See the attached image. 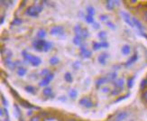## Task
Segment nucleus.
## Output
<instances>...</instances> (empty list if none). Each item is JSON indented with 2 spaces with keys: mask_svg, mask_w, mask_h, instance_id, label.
Returning a JSON list of instances; mask_svg holds the SVG:
<instances>
[{
  "mask_svg": "<svg viewBox=\"0 0 147 121\" xmlns=\"http://www.w3.org/2000/svg\"><path fill=\"white\" fill-rule=\"evenodd\" d=\"M23 53V57L25 61H27L28 62H30L33 66H38L41 64L42 60L39 58L38 56H34V55H32L28 53H26L25 51L22 53Z\"/></svg>",
  "mask_w": 147,
  "mask_h": 121,
  "instance_id": "f257e3e1",
  "label": "nucleus"
},
{
  "mask_svg": "<svg viewBox=\"0 0 147 121\" xmlns=\"http://www.w3.org/2000/svg\"><path fill=\"white\" fill-rule=\"evenodd\" d=\"M42 11V5H31L25 11V15L32 16V17H37L39 16V13Z\"/></svg>",
  "mask_w": 147,
  "mask_h": 121,
  "instance_id": "f03ea898",
  "label": "nucleus"
},
{
  "mask_svg": "<svg viewBox=\"0 0 147 121\" xmlns=\"http://www.w3.org/2000/svg\"><path fill=\"white\" fill-rule=\"evenodd\" d=\"M73 30H74V33L76 34V35L80 36L82 39L87 38L88 36V31L86 28H83L80 24H77Z\"/></svg>",
  "mask_w": 147,
  "mask_h": 121,
  "instance_id": "7ed1b4c3",
  "label": "nucleus"
},
{
  "mask_svg": "<svg viewBox=\"0 0 147 121\" xmlns=\"http://www.w3.org/2000/svg\"><path fill=\"white\" fill-rule=\"evenodd\" d=\"M46 41L43 39H39V40H34L33 42V46L36 51L39 52H43V47L45 45Z\"/></svg>",
  "mask_w": 147,
  "mask_h": 121,
  "instance_id": "20e7f679",
  "label": "nucleus"
},
{
  "mask_svg": "<svg viewBox=\"0 0 147 121\" xmlns=\"http://www.w3.org/2000/svg\"><path fill=\"white\" fill-rule=\"evenodd\" d=\"M64 33V27L61 25H55V26L52 27V29L50 30V34L52 35H56L59 36Z\"/></svg>",
  "mask_w": 147,
  "mask_h": 121,
  "instance_id": "39448f33",
  "label": "nucleus"
},
{
  "mask_svg": "<svg viewBox=\"0 0 147 121\" xmlns=\"http://www.w3.org/2000/svg\"><path fill=\"white\" fill-rule=\"evenodd\" d=\"M80 104L83 107H88V109H90V107H92L94 105H93V102L92 100L90 99V98L88 97H84L82 98L80 100Z\"/></svg>",
  "mask_w": 147,
  "mask_h": 121,
  "instance_id": "423d86ee",
  "label": "nucleus"
},
{
  "mask_svg": "<svg viewBox=\"0 0 147 121\" xmlns=\"http://www.w3.org/2000/svg\"><path fill=\"white\" fill-rule=\"evenodd\" d=\"M54 78V75H53V73H50L49 75H47L46 77H44L42 80H41V82H40V86L41 87H45V86H47L50 82H51V80H52Z\"/></svg>",
  "mask_w": 147,
  "mask_h": 121,
  "instance_id": "0eeeda50",
  "label": "nucleus"
},
{
  "mask_svg": "<svg viewBox=\"0 0 147 121\" xmlns=\"http://www.w3.org/2000/svg\"><path fill=\"white\" fill-rule=\"evenodd\" d=\"M120 15L122 16L123 19H124V21L126 23V24H128L131 27H134L135 25H134V23H133V20H132V18H130V16L127 14V13L124 12V11H121L120 12Z\"/></svg>",
  "mask_w": 147,
  "mask_h": 121,
  "instance_id": "6e6552de",
  "label": "nucleus"
},
{
  "mask_svg": "<svg viewBox=\"0 0 147 121\" xmlns=\"http://www.w3.org/2000/svg\"><path fill=\"white\" fill-rule=\"evenodd\" d=\"M127 117H128V113L126 111H120L115 117L114 121H124L125 119H126Z\"/></svg>",
  "mask_w": 147,
  "mask_h": 121,
  "instance_id": "1a4fd4ad",
  "label": "nucleus"
},
{
  "mask_svg": "<svg viewBox=\"0 0 147 121\" xmlns=\"http://www.w3.org/2000/svg\"><path fill=\"white\" fill-rule=\"evenodd\" d=\"M80 54H81V56L83 57V58L87 59V58H89V57L91 56V52L89 50H88L86 47H84L82 45L80 47Z\"/></svg>",
  "mask_w": 147,
  "mask_h": 121,
  "instance_id": "9d476101",
  "label": "nucleus"
},
{
  "mask_svg": "<svg viewBox=\"0 0 147 121\" xmlns=\"http://www.w3.org/2000/svg\"><path fill=\"white\" fill-rule=\"evenodd\" d=\"M114 86L116 87V89H118V90H122L124 88V84H125V81H124V79L121 78V79H117L114 81Z\"/></svg>",
  "mask_w": 147,
  "mask_h": 121,
  "instance_id": "9b49d317",
  "label": "nucleus"
},
{
  "mask_svg": "<svg viewBox=\"0 0 147 121\" xmlns=\"http://www.w3.org/2000/svg\"><path fill=\"white\" fill-rule=\"evenodd\" d=\"M132 20H133V23H134V25H136V27L142 33V34H143V32H144V27H143V25H142V24H141V22H140L137 18H136V17H133L132 18Z\"/></svg>",
  "mask_w": 147,
  "mask_h": 121,
  "instance_id": "f8f14e48",
  "label": "nucleus"
},
{
  "mask_svg": "<svg viewBox=\"0 0 147 121\" xmlns=\"http://www.w3.org/2000/svg\"><path fill=\"white\" fill-rule=\"evenodd\" d=\"M107 58H108V53H103L99 54V56L98 57V62L100 63V64L104 65L106 63V62H107Z\"/></svg>",
  "mask_w": 147,
  "mask_h": 121,
  "instance_id": "ddd939ff",
  "label": "nucleus"
},
{
  "mask_svg": "<svg viewBox=\"0 0 147 121\" xmlns=\"http://www.w3.org/2000/svg\"><path fill=\"white\" fill-rule=\"evenodd\" d=\"M5 64L10 70H15V68L16 67V62H12L10 59H5Z\"/></svg>",
  "mask_w": 147,
  "mask_h": 121,
  "instance_id": "4468645a",
  "label": "nucleus"
},
{
  "mask_svg": "<svg viewBox=\"0 0 147 121\" xmlns=\"http://www.w3.org/2000/svg\"><path fill=\"white\" fill-rule=\"evenodd\" d=\"M137 59H138V55H137V53H135L134 54L131 58L127 61L126 62H125V67H128V66H131L133 63H135L136 61H137Z\"/></svg>",
  "mask_w": 147,
  "mask_h": 121,
  "instance_id": "2eb2a0df",
  "label": "nucleus"
},
{
  "mask_svg": "<svg viewBox=\"0 0 147 121\" xmlns=\"http://www.w3.org/2000/svg\"><path fill=\"white\" fill-rule=\"evenodd\" d=\"M108 80H110L108 77H101V78H99V79L97 80V84H96V85H97V88L101 87L103 84L107 83V82Z\"/></svg>",
  "mask_w": 147,
  "mask_h": 121,
  "instance_id": "dca6fc26",
  "label": "nucleus"
},
{
  "mask_svg": "<svg viewBox=\"0 0 147 121\" xmlns=\"http://www.w3.org/2000/svg\"><path fill=\"white\" fill-rule=\"evenodd\" d=\"M82 43H83V40L80 36H78V35H75V37L73 38V43L75 45H78V46H82Z\"/></svg>",
  "mask_w": 147,
  "mask_h": 121,
  "instance_id": "f3484780",
  "label": "nucleus"
},
{
  "mask_svg": "<svg viewBox=\"0 0 147 121\" xmlns=\"http://www.w3.org/2000/svg\"><path fill=\"white\" fill-rule=\"evenodd\" d=\"M116 1H113V0H107L106 2V6L108 10H113L115 8V5H116Z\"/></svg>",
  "mask_w": 147,
  "mask_h": 121,
  "instance_id": "a211bd4d",
  "label": "nucleus"
},
{
  "mask_svg": "<svg viewBox=\"0 0 147 121\" xmlns=\"http://www.w3.org/2000/svg\"><path fill=\"white\" fill-rule=\"evenodd\" d=\"M121 52H122V53L124 55H128L131 52V47L128 45V44H125V45H124L122 47V49H121Z\"/></svg>",
  "mask_w": 147,
  "mask_h": 121,
  "instance_id": "6ab92c4d",
  "label": "nucleus"
},
{
  "mask_svg": "<svg viewBox=\"0 0 147 121\" xmlns=\"http://www.w3.org/2000/svg\"><path fill=\"white\" fill-rule=\"evenodd\" d=\"M20 104L24 107H27V109H38V107L33 106L31 103L27 102V101H25V100H20Z\"/></svg>",
  "mask_w": 147,
  "mask_h": 121,
  "instance_id": "aec40b11",
  "label": "nucleus"
},
{
  "mask_svg": "<svg viewBox=\"0 0 147 121\" xmlns=\"http://www.w3.org/2000/svg\"><path fill=\"white\" fill-rule=\"evenodd\" d=\"M42 93H43V95L45 97H51V96H53V90H52V88H50V87L45 88L42 91Z\"/></svg>",
  "mask_w": 147,
  "mask_h": 121,
  "instance_id": "412c9836",
  "label": "nucleus"
},
{
  "mask_svg": "<svg viewBox=\"0 0 147 121\" xmlns=\"http://www.w3.org/2000/svg\"><path fill=\"white\" fill-rule=\"evenodd\" d=\"M27 71L26 69H24V67H19L18 70H17V74L20 76V77H23V76H24L25 74H26Z\"/></svg>",
  "mask_w": 147,
  "mask_h": 121,
  "instance_id": "4be33fe9",
  "label": "nucleus"
},
{
  "mask_svg": "<svg viewBox=\"0 0 147 121\" xmlns=\"http://www.w3.org/2000/svg\"><path fill=\"white\" fill-rule=\"evenodd\" d=\"M14 109H15V115L17 118H19L21 117V110H20V107H18V105L15 104L14 105Z\"/></svg>",
  "mask_w": 147,
  "mask_h": 121,
  "instance_id": "5701e85b",
  "label": "nucleus"
},
{
  "mask_svg": "<svg viewBox=\"0 0 147 121\" xmlns=\"http://www.w3.org/2000/svg\"><path fill=\"white\" fill-rule=\"evenodd\" d=\"M64 80L69 82V83H71V82H72L73 79H72V75L71 74V72H66L64 74Z\"/></svg>",
  "mask_w": 147,
  "mask_h": 121,
  "instance_id": "b1692460",
  "label": "nucleus"
},
{
  "mask_svg": "<svg viewBox=\"0 0 147 121\" xmlns=\"http://www.w3.org/2000/svg\"><path fill=\"white\" fill-rule=\"evenodd\" d=\"M37 36L39 37L40 39H43V38L46 36V31L43 29H40L37 33Z\"/></svg>",
  "mask_w": 147,
  "mask_h": 121,
  "instance_id": "393cba45",
  "label": "nucleus"
},
{
  "mask_svg": "<svg viewBox=\"0 0 147 121\" xmlns=\"http://www.w3.org/2000/svg\"><path fill=\"white\" fill-rule=\"evenodd\" d=\"M87 12H88V15L92 16L95 15V13H96L94 7H93V6H91V5H88V7H87Z\"/></svg>",
  "mask_w": 147,
  "mask_h": 121,
  "instance_id": "a878e982",
  "label": "nucleus"
},
{
  "mask_svg": "<svg viewBox=\"0 0 147 121\" xmlns=\"http://www.w3.org/2000/svg\"><path fill=\"white\" fill-rule=\"evenodd\" d=\"M69 97H71V99H76L77 96H78V91L72 89V90H71L69 91Z\"/></svg>",
  "mask_w": 147,
  "mask_h": 121,
  "instance_id": "bb28decb",
  "label": "nucleus"
},
{
  "mask_svg": "<svg viewBox=\"0 0 147 121\" xmlns=\"http://www.w3.org/2000/svg\"><path fill=\"white\" fill-rule=\"evenodd\" d=\"M51 49H52V43L46 42L45 45H44V47H43V52H49Z\"/></svg>",
  "mask_w": 147,
  "mask_h": 121,
  "instance_id": "cd10ccee",
  "label": "nucleus"
},
{
  "mask_svg": "<svg viewBox=\"0 0 147 121\" xmlns=\"http://www.w3.org/2000/svg\"><path fill=\"white\" fill-rule=\"evenodd\" d=\"M85 20H86V22L88 23V24H94L95 22H94V18H93V16H89V15H87L86 16H85Z\"/></svg>",
  "mask_w": 147,
  "mask_h": 121,
  "instance_id": "c85d7f7f",
  "label": "nucleus"
},
{
  "mask_svg": "<svg viewBox=\"0 0 147 121\" xmlns=\"http://www.w3.org/2000/svg\"><path fill=\"white\" fill-rule=\"evenodd\" d=\"M24 89H25V91H26L27 92H29V93H32V94L35 93V88L33 87V86H26Z\"/></svg>",
  "mask_w": 147,
  "mask_h": 121,
  "instance_id": "c756f323",
  "label": "nucleus"
},
{
  "mask_svg": "<svg viewBox=\"0 0 147 121\" xmlns=\"http://www.w3.org/2000/svg\"><path fill=\"white\" fill-rule=\"evenodd\" d=\"M50 63L51 65H56L59 63V59L57 58V57H52V58L50 59Z\"/></svg>",
  "mask_w": 147,
  "mask_h": 121,
  "instance_id": "7c9ffc66",
  "label": "nucleus"
},
{
  "mask_svg": "<svg viewBox=\"0 0 147 121\" xmlns=\"http://www.w3.org/2000/svg\"><path fill=\"white\" fill-rule=\"evenodd\" d=\"M134 81H135V76H134V77H131V78H129L128 80H127V87H128L129 89H131L133 87Z\"/></svg>",
  "mask_w": 147,
  "mask_h": 121,
  "instance_id": "2f4dec72",
  "label": "nucleus"
},
{
  "mask_svg": "<svg viewBox=\"0 0 147 121\" xmlns=\"http://www.w3.org/2000/svg\"><path fill=\"white\" fill-rule=\"evenodd\" d=\"M140 88H141V90H143V91L147 90V80H146V79L144 80H142V82H141V86H140Z\"/></svg>",
  "mask_w": 147,
  "mask_h": 121,
  "instance_id": "473e14b6",
  "label": "nucleus"
},
{
  "mask_svg": "<svg viewBox=\"0 0 147 121\" xmlns=\"http://www.w3.org/2000/svg\"><path fill=\"white\" fill-rule=\"evenodd\" d=\"M22 23H23V21L21 20L20 18H15L14 20H13V22H12V25H19Z\"/></svg>",
  "mask_w": 147,
  "mask_h": 121,
  "instance_id": "72a5a7b5",
  "label": "nucleus"
},
{
  "mask_svg": "<svg viewBox=\"0 0 147 121\" xmlns=\"http://www.w3.org/2000/svg\"><path fill=\"white\" fill-rule=\"evenodd\" d=\"M102 46H101V43H93V50H95V51H98V50H99L100 48H101Z\"/></svg>",
  "mask_w": 147,
  "mask_h": 121,
  "instance_id": "f704fd0d",
  "label": "nucleus"
},
{
  "mask_svg": "<svg viewBox=\"0 0 147 121\" xmlns=\"http://www.w3.org/2000/svg\"><path fill=\"white\" fill-rule=\"evenodd\" d=\"M98 35L99 38H101L102 41H105V37L107 36V33H106V32H104V31H102V32H100V33Z\"/></svg>",
  "mask_w": 147,
  "mask_h": 121,
  "instance_id": "c9c22d12",
  "label": "nucleus"
},
{
  "mask_svg": "<svg viewBox=\"0 0 147 121\" xmlns=\"http://www.w3.org/2000/svg\"><path fill=\"white\" fill-rule=\"evenodd\" d=\"M50 73H51V72H50V71H49V70H47V69H44L43 71L41 72V74H42V76H44V77H46V76H47V75H49Z\"/></svg>",
  "mask_w": 147,
  "mask_h": 121,
  "instance_id": "e433bc0d",
  "label": "nucleus"
},
{
  "mask_svg": "<svg viewBox=\"0 0 147 121\" xmlns=\"http://www.w3.org/2000/svg\"><path fill=\"white\" fill-rule=\"evenodd\" d=\"M1 97H2L1 99H2V102H3L4 106H5V107H8V101L5 99V97H4V95H3V94L1 95Z\"/></svg>",
  "mask_w": 147,
  "mask_h": 121,
  "instance_id": "4c0bfd02",
  "label": "nucleus"
},
{
  "mask_svg": "<svg viewBox=\"0 0 147 121\" xmlns=\"http://www.w3.org/2000/svg\"><path fill=\"white\" fill-rule=\"evenodd\" d=\"M99 18H100V20H101V21L106 22V23H107V21L108 20V16H106V15H101Z\"/></svg>",
  "mask_w": 147,
  "mask_h": 121,
  "instance_id": "58836bf2",
  "label": "nucleus"
},
{
  "mask_svg": "<svg viewBox=\"0 0 147 121\" xmlns=\"http://www.w3.org/2000/svg\"><path fill=\"white\" fill-rule=\"evenodd\" d=\"M30 121H41V117H40V116H38V115L34 116L33 118H31Z\"/></svg>",
  "mask_w": 147,
  "mask_h": 121,
  "instance_id": "ea45409f",
  "label": "nucleus"
},
{
  "mask_svg": "<svg viewBox=\"0 0 147 121\" xmlns=\"http://www.w3.org/2000/svg\"><path fill=\"white\" fill-rule=\"evenodd\" d=\"M117 72H113V73L110 74V76H108V78H109V80H115V79H117Z\"/></svg>",
  "mask_w": 147,
  "mask_h": 121,
  "instance_id": "a19ab883",
  "label": "nucleus"
},
{
  "mask_svg": "<svg viewBox=\"0 0 147 121\" xmlns=\"http://www.w3.org/2000/svg\"><path fill=\"white\" fill-rule=\"evenodd\" d=\"M143 99L145 101V102H147V90H145L143 93V96H142Z\"/></svg>",
  "mask_w": 147,
  "mask_h": 121,
  "instance_id": "79ce46f5",
  "label": "nucleus"
},
{
  "mask_svg": "<svg viewBox=\"0 0 147 121\" xmlns=\"http://www.w3.org/2000/svg\"><path fill=\"white\" fill-rule=\"evenodd\" d=\"M129 96H130V94H126V95H125V96H123V97H121L120 99H117L116 100V102H118V101H120V100H123V99H126L127 97H129Z\"/></svg>",
  "mask_w": 147,
  "mask_h": 121,
  "instance_id": "37998d69",
  "label": "nucleus"
},
{
  "mask_svg": "<svg viewBox=\"0 0 147 121\" xmlns=\"http://www.w3.org/2000/svg\"><path fill=\"white\" fill-rule=\"evenodd\" d=\"M100 43H101V46L103 47V48H107L108 47V43L106 41H102Z\"/></svg>",
  "mask_w": 147,
  "mask_h": 121,
  "instance_id": "c03bdc74",
  "label": "nucleus"
},
{
  "mask_svg": "<svg viewBox=\"0 0 147 121\" xmlns=\"http://www.w3.org/2000/svg\"><path fill=\"white\" fill-rule=\"evenodd\" d=\"M102 91H103L104 93H109L110 92V89L108 87H105V88L102 89Z\"/></svg>",
  "mask_w": 147,
  "mask_h": 121,
  "instance_id": "a18cd8bd",
  "label": "nucleus"
},
{
  "mask_svg": "<svg viewBox=\"0 0 147 121\" xmlns=\"http://www.w3.org/2000/svg\"><path fill=\"white\" fill-rule=\"evenodd\" d=\"M107 24L108 25V27H110L111 29H115V28H116V26H115V24H112V23H110V22H107Z\"/></svg>",
  "mask_w": 147,
  "mask_h": 121,
  "instance_id": "49530a36",
  "label": "nucleus"
},
{
  "mask_svg": "<svg viewBox=\"0 0 147 121\" xmlns=\"http://www.w3.org/2000/svg\"><path fill=\"white\" fill-rule=\"evenodd\" d=\"M115 91H112V92H111L113 95H117V94L120 92V90H118V89H116V90H115Z\"/></svg>",
  "mask_w": 147,
  "mask_h": 121,
  "instance_id": "de8ad7c7",
  "label": "nucleus"
},
{
  "mask_svg": "<svg viewBox=\"0 0 147 121\" xmlns=\"http://www.w3.org/2000/svg\"><path fill=\"white\" fill-rule=\"evenodd\" d=\"M93 24H94V28H96V29H98V28H99V27H100V25H99L98 23H94Z\"/></svg>",
  "mask_w": 147,
  "mask_h": 121,
  "instance_id": "09e8293b",
  "label": "nucleus"
},
{
  "mask_svg": "<svg viewBox=\"0 0 147 121\" xmlns=\"http://www.w3.org/2000/svg\"><path fill=\"white\" fill-rule=\"evenodd\" d=\"M4 24V16L1 17V24Z\"/></svg>",
  "mask_w": 147,
  "mask_h": 121,
  "instance_id": "8fccbe9b",
  "label": "nucleus"
},
{
  "mask_svg": "<svg viewBox=\"0 0 147 121\" xmlns=\"http://www.w3.org/2000/svg\"><path fill=\"white\" fill-rule=\"evenodd\" d=\"M144 17H145V19L147 20V11L145 12V14H144Z\"/></svg>",
  "mask_w": 147,
  "mask_h": 121,
  "instance_id": "3c124183",
  "label": "nucleus"
},
{
  "mask_svg": "<svg viewBox=\"0 0 147 121\" xmlns=\"http://www.w3.org/2000/svg\"><path fill=\"white\" fill-rule=\"evenodd\" d=\"M5 121H10V120H9L8 118H5Z\"/></svg>",
  "mask_w": 147,
  "mask_h": 121,
  "instance_id": "603ef678",
  "label": "nucleus"
},
{
  "mask_svg": "<svg viewBox=\"0 0 147 121\" xmlns=\"http://www.w3.org/2000/svg\"><path fill=\"white\" fill-rule=\"evenodd\" d=\"M68 121H77V120H75V119H69Z\"/></svg>",
  "mask_w": 147,
  "mask_h": 121,
  "instance_id": "864d4df0",
  "label": "nucleus"
},
{
  "mask_svg": "<svg viewBox=\"0 0 147 121\" xmlns=\"http://www.w3.org/2000/svg\"><path fill=\"white\" fill-rule=\"evenodd\" d=\"M20 121H24V119H22V118H21V119H20Z\"/></svg>",
  "mask_w": 147,
  "mask_h": 121,
  "instance_id": "5fc2aeb1",
  "label": "nucleus"
}]
</instances>
